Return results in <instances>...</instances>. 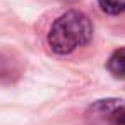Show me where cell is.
<instances>
[{
    "label": "cell",
    "mask_w": 125,
    "mask_h": 125,
    "mask_svg": "<svg viewBox=\"0 0 125 125\" xmlns=\"http://www.w3.org/2000/svg\"><path fill=\"white\" fill-rule=\"evenodd\" d=\"M93 38V24L89 17L79 10L62 14L50 28L48 45L58 55L72 53L75 48L84 46Z\"/></svg>",
    "instance_id": "cell-1"
},
{
    "label": "cell",
    "mask_w": 125,
    "mask_h": 125,
    "mask_svg": "<svg viewBox=\"0 0 125 125\" xmlns=\"http://www.w3.org/2000/svg\"><path fill=\"white\" fill-rule=\"evenodd\" d=\"M93 125H125V103L104 99L96 103L89 115Z\"/></svg>",
    "instance_id": "cell-2"
},
{
    "label": "cell",
    "mask_w": 125,
    "mask_h": 125,
    "mask_svg": "<svg viewBox=\"0 0 125 125\" xmlns=\"http://www.w3.org/2000/svg\"><path fill=\"white\" fill-rule=\"evenodd\" d=\"M110 74L116 79H125V48H118L111 53L106 63Z\"/></svg>",
    "instance_id": "cell-3"
},
{
    "label": "cell",
    "mask_w": 125,
    "mask_h": 125,
    "mask_svg": "<svg viewBox=\"0 0 125 125\" xmlns=\"http://www.w3.org/2000/svg\"><path fill=\"white\" fill-rule=\"evenodd\" d=\"M99 7L103 12L110 16H116L125 12V0H99Z\"/></svg>",
    "instance_id": "cell-4"
}]
</instances>
